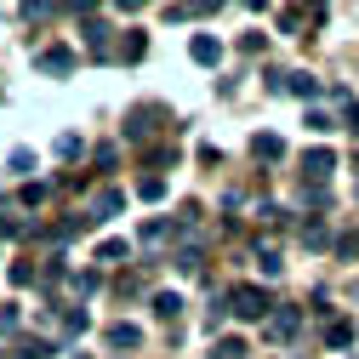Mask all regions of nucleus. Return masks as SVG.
<instances>
[{"label": "nucleus", "mask_w": 359, "mask_h": 359, "mask_svg": "<svg viewBox=\"0 0 359 359\" xmlns=\"http://www.w3.org/2000/svg\"><path fill=\"white\" fill-rule=\"evenodd\" d=\"M274 308H280V302L268 297L262 285H234V291H229V313H240V320H268Z\"/></svg>", "instance_id": "1"}, {"label": "nucleus", "mask_w": 359, "mask_h": 359, "mask_svg": "<svg viewBox=\"0 0 359 359\" xmlns=\"http://www.w3.org/2000/svg\"><path fill=\"white\" fill-rule=\"evenodd\" d=\"M297 331H302V308H291V302H280V308L262 320V337H268V342H291Z\"/></svg>", "instance_id": "2"}, {"label": "nucleus", "mask_w": 359, "mask_h": 359, "mask_svg": "<svg viewBox=\"0 0 359 359\" xmlns=\"http://www.w3.org/2000/svg\"><path fill=\"white\" fill-rule=\"evenodd\" d=\"M320 12L325 6H313V0H291V6L280 12V23H285V34H313L320 29Z\"/></svg>", "instance_id": "3"}, {"label": "nucleus", "mask_w": 359, "mask_h": 359, "mask_svg": "<svg viewBox=\"0 0 359 359\" xmlns=\"http://www.w3.org/2000/svg\"><path fill=\"white\" fill-rule=\"evenodd\" d=\"M268 92H291V97H302V103H313V97H320V86H313V74H302V69H291V74H268Z\"/></svg>", "instance_id": "4"}, {"label": "nucleus", "mask_w": 359, "mask_h": 359, "mask_svg": "<svg viewBox=\"0 0 359 359\" xmlns=\"http://www.w3.org/2000/svg\"><path fill=\"white\" fill-rule=\"evenodd\" d=\"M331 171H337V154L331 149H308L302 154V183H331Z\"/></svg>", "instance_id": "5"}, {"label": "nucleus", "mask_w": 359, "mask_h": 359, "mask_svg": "<svg viewBox=\"0 0 359 359\" xmlns=\"http://www.w3.org/2000/svg\"><path fill=\"white\" fill-rule=\"evenodd\" d=\"M34 69H40V74H69V69H74V52H69V46H46V52L34 57Z\"/></svg>", "instance_id": "6"}, {"label": "nucleus", "mask_w": 359, "mask_h": 359, "mask_svg": "<svg viewBox=\"0 0 359 359\" xmlns=\"http://www.w3.org/2000/svg\"><path fill=\"white\" fill-rule=\"evenodd\" d=\"M189 57H194L200 69H211V63H222V40H211V34H194V40H189Z\"/></svg>", "instance_id": "7"}, {"label": "nucleus", "mask_w": 359, "mask_h": 359, "mask_svg": "<svg viewBox=\"0 0 359 359\" xmlns=\"http://www.w3.org/2000/svg\"><path fill=\"white\" fill-rule=\"evenodd\" d=\"M251 154H257V160H285V137H274V131H257V137H251Z\"/></svg>", "instance_id": "8"}, {"label": "nucleus", "mask_w": 359, "mask_h": 359, "mask_svg": "<svg viewBox=\"0 0 359 359\" xmlns=\"http://www.w3.org/2000/svg\"><path fill=\"white\" fill-rule=\"evenodd\" d=\"M143 52H149V34H143V29H126V40H120V63H143Z\"/></svg>", "instance_id": "9"}, {"label": "nucleus", "mask_w": 359, "mask_h": 359, "mask_svg": "<svg viewBox=\"0 0 359 359\" xmlns=\"http://www.w3.org/2000/svg\"><path fill=\"white\" fill-rule=\"evenodd\" d=\"M103 342H109V348H137V342H143V331L120 320V325H109V331H103Z\"/></svg>", "instance_id": "10"}, {"label": "nucleus", "mask_w": 359, "mask_h": 359, "mask_svg": "<svg viewBox=\"0 0 359 359\" xmlns=\"http://www.w3.org/2000/svg\"><path fill=\"white\" fill-rule=\"evenodd\" d=\"M57 353V342H46V337H23L18 342V359H52Z\"/></svg>", "instance_id": "11"}, {"label": "nucleus", "mask_w": 359, "mask_h": 359, "mask_svg": "<svg viewBox=\"0 0 359 359\" xmlns=\"http://www.w3.org/2000/svg\"><path fill=\"white\" fill-rule=\"evenodd\" d=\"M205 359H251V348L240 342V337H222V342H211V353Z\"/></svg>", "instance_id": "12"}, {"label": "nucleus", "mask_w": 359, "mask_h": 359, "mask_svg": "<svg viewBox=\"0 0 359 359\" xmlns=\"http://www.w3.org/2000/svg\"><path fill=\"white\" fill-rule=\"evenodd\" d=\"M302 245H308V251H325V245H331V234H325V222H320V217H308V222H302Z\"/></svg>", "instance_id": "13"}, {"label": "nucleus", "mask_w": 359, "mask_h": 359, "mask_svg": "<svg viewBox=\"0 0 359 359\" xmlns=\"http://www.w3.org/2000/svg\"><path fill=\"white\" fill-rule=\"evenodd\" d=\"M120 205H126V194H120V189H103V194L92 200V222H97V217H114Z\"/></svg>", "instance_id": "14"}, {"label": "nucleus", "mask_w": 359, "mask_h": 359, "mask_svg": "<svg viewBox=\"0 0 359 359\" xmlns=\"http://www.w3.org/2000/svg\"><path fill=\"white\" fill-rule=\"evenodd\" d=\"M177 313H183V297H177V291H160V297H154V320H165V325H171Z\"/></svg>", "instance_id": "15"}, {"label": "nucleus", "mask_w": 359, "mask_h": 359, "mask_svg": "<svg viewBox=\"0 0 359 359\" xmlns=\"http://www.w3.org/2000/svg\"><path fill=\"white\" fill-rule=\"evenodd\" d=\"M86 46H92V57H109V29L103 23H86Z\"/></svg>", "instance_id": "16"}, {"label": "nucleus", "mask_w": 359, "mask_h": 359, "mask_svg": "<svg viewBox=\"0 0 359 359\" xmlns=\"http://www.w3.org/2000/svg\"><path fill=\"white\" fill-rule=\"evenodd\" d=\"M348 342H353V325L348 320H331L325 325V348H348Z\"/></svg>", "instance_id": "17"}, {"label": "nucleus", "mask_w": 359, "mask_h": 359, "mask_svg": "<svg viewBox=\"0 0 359 359\" xmlns=\"http://www.w3.org/2000/svg\"><path fill=\"white\" fill-rule=\"evenodd\" d=\"M257 262H262V274H268V280H274V274H280V268H285V262H280V251H274V245H262V251H257Z\"/></svg>", "instance_id": "18"}, {"label": "nucleus", "mask_w": 359, "mask_h": 359, "mask_svg": "<svg viewBox=\"0 0 359 359\" xmlns=\"http://www.w3.org/2000/svg\"><path fill=\"white\" fill-rule=\"evenodd\" d=\"M34 280H40L34 262H12V285H34Z\"/></svg>", "instance_id": "19"}, {"label": "nucleus", "mask_w": 359, "mask_h": 359, "mask_svg": "<svg viewBox=\"0 0 359 359\" xmlns=\"http://www.w3.org/2000/svg\"><path fill=\"white\" fill-rule=\"evenodd\" d=\"M86 325H92V320H86V308H69V313H63V331H69V337H80Z\"/></svg>", "instance_id": "20"}, {"label": "nucleus", "mask_w": 359, "mask_h": 359, "mask_svg": "<svg viewBox=\"0 0 359 359\" xmlns=\"http://www.w3.org/2000/svg\"><path fill=\"white\" fill-rule=\"evenodd\" d=\"M325 200H331L325 183H302V205H325Z\"/></svg>", "instance_id": "21"}, {"label": "nucleus", "mask_w": 359, "mask_h": 359, "mask_svg": "<svg viewBox=\"0 0 359 359\" xmlns=\"http://www.w3.org/2000/svg\"><path fill=\"white\" fill-rule=\"evenodd\" d=\"M120 257H126V240H103L97 245V262H120Z\"/></svg>", "instance_id": "22"}, {"label": "nucleus", "mask_w": 359, "mask_h": 359, "mask_svg": "<svg viewBox=\"0 0 359 359\" xmlns=\"http://www.w3.org/2000/svg\"><path fill=\"white\" fill-rule=\"evenodd\" d=\"M137 194H143V200H165V183H160V177H143Z\"/></svg>", "instance_id": "23"}, {"label": "nucleus", "mask_w": 359, "mask_h": 359, "mask_svg": "<svg viewBox=\"0 0 359 359\" xmlns=\"http://www.w3.org/2000/svg\"><path fill=\"white\" fill-rule=\"evenodd\" d=\"M177 268H183V274H200L205 257H200V251H183V257H177Z\"/></svg>", "instance_id": "24"}, {"label": "nucleus", "mask_w": 359, "mask_h": 359, "mask_svg": "<svg viewBox=\"0 0 359 359\" xmlns=\"http://www.w3.org/2000/svg\"><path fill=\"white\" fill-rule=\"evenodd\" d=\"M337 257H359V234H342L337 240Z\"/></svg>", "instance_id": "25"}, {"label": "nucleus", "mask_w": 359, "mask_h": 359, "mask_svg": "<svg viewBox=\"0 0 359 359\" xmlns=\"http://www.w3.org/2000/svg\"><path fill=\"white\" fill-rule=\"evenodd\" d=\"M189 12H200V18H211V12H222V0H189Z\"/></svg>", "instance_id": "26"}, {"label": "nucleus", "mask_w": 359, "mask_h": 359, "mask_svg": "<svg viewBox=\"0 0 359 359\" xmlns=\"http://www.w3.org/2000/svg\"><path fill=\"white\" fill-rule=\"evenodd\" d=\"M120 6H126V12H137V6H149V0H120Z\"/></svg>", "instance_id": "27"}, {"label": "nucleus", "mask_w": 359, "mask_h": 359, "mask_svg": "<svg viewBox=\"0 0 359 359\" xmlns=\"http://www.w3.org/2000/svg\"><path fill=\"white\" fill-rule=\"evenodd\" d=\"M245 6H251V12H262V6H268V0H245Z\"/></svg>", "instance_id": "28"}]
</instances>
